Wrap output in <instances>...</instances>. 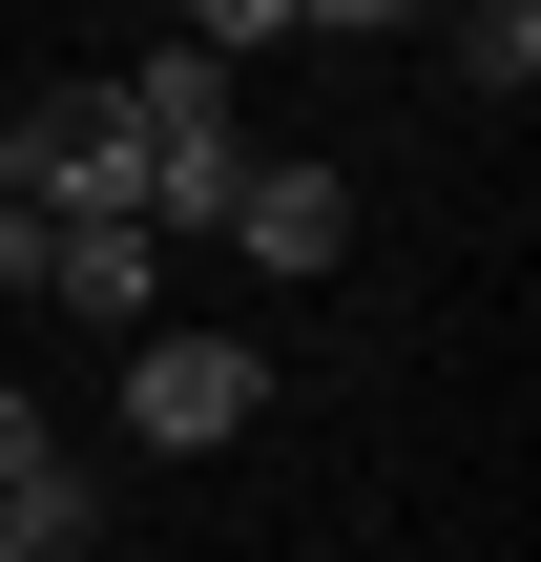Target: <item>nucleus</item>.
<instances>
[{
  "label": "nucleus",
  "mask_w": 541,
  "mask_h": 562,
  "mask_svg": "<svg viewBox=\"0 0 541 562\" xmlns=\"http://www.w3.org/2000/svg\"><path fill=\"white\" fill-rule=\"evenodd\" d=\"M63 480V438H42V396H0V501H42Z\"/></svg>",
  "instance_id": "obj_6"
},
{
  "label": "nucleus",
  "mask_w": 541,
  "mask_h": 562,
  "mask_svg": "<svg viewBox=\"0 0 541 562\" xmlns=\"http://www.w3.org/2000/svg\"><path fill=\"white\" fill-rule=\"evenodd\" d=\"M83 542H104V480H83V459H63L42 501H0V562H83Z\"/></svg>",
  "instance_id": "obj_4"
},
{
  "label": "nucleus",
  "mask_w": 541,
  "mask_h": 562,
  "mask_svg": "<svg viewBox=\"0 0 541 562\" xmlns=\"http://www.w3.org/2000/svg\"><path fill=\"white\" fill-rule=\"evenodd\" d=\"M0 209H21V146H0Z\"/></svg>",
  "instance_id": "obj_8"
},
{
  "label": "nucleus",
  "mask_w": 541,
  "mask_h": 562,
  "mask_svg": "<svg viewBox=\"0 0 541 562\" xmlns=\"http://www.w3.org/2000/svg\"><path fill=\"white\" fill-rule=\"evenodd\" d=\"M21 292H42V209H0V313H21Z\"/></svg>",
  "instance_id": "obj_7"
},
{
  "label": "nucleus",
  "mask_w": 541,
  "mask_h": 562,
  "mask_svg": "<svg viewBox=\"0 0 541 562\" xmlns=\"http://www.w3.org/2000/svg\"><path fill=\"white\" fill-rule=\"evenodd\" d=\"M250 417H271V355H250V334H146V355H125V438H146V459H208V438H250Z\"/></svg>",
  "instance_id": "obj_1"
},
{
  "label": "nucleus",
  "mask_w": 541,
  "mask_h": 562,
  "mask_svg": "<svg viewBox=\"0 0 541 562\" xmlns=\"http://www.w3.org/2000/svg\"><path fill=\"white\" fill-rule=\"evenodd\" d=\"M146 292H167V250H146V229H42V313H83V334H146Z\"/></svg>",
  "instance_id": "obj_3"
},
{
  "label": "nucleus",
  "mask_w": 541,
  "mask_h": 562,
  "mask_svg": "<svg viewBox=\"0 0 541 562\" xmlns=\"http://www.w3.org/2000/svg\"><path fill=\"white\" fill-rule=\"evenodd\" d=\"M229 250H250V271H334V250H354V188H334V167H250V188H229Z\"/></svg>",
  "instance_id": "obj_2"
},
{
  "label": "nucleus",
  "mask_w": 541,
  "mask_h": 562,
  "mask_svg": "<svg viewBox=\"0 0 541 562\" xmlns=\"http://www.w3.org/2000/svg\"><path fill=\"white\" fill-rule=\"evenodd\" d=\"M459 83H500V104L541 83V21H521V0H480V21H459Z\"/></svg>",
  "instance_id": "obj_5"
}]
</instances>
